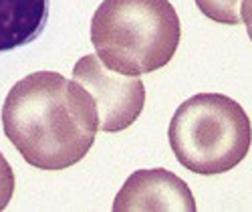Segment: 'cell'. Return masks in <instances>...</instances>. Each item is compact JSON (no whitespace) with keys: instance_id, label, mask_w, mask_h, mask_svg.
Masks as SVG:
<instances>
[{"instance_id":"1","label":"cell","mask_w":252,"mask_h":212,"mask_svg":"<svg viewBox=\"0 0 252 212\" xmlns=\"http://www.w3.org/2000/svg\"><path fill=\"white\" fill-rule=\"evenodd\" d=\"M0 117L4 136L23 160L47 172L79 164L99 130L91 93L57 71H36L16 81Z\"/></svg>"},{"instance_id":"2","label":"cell","mask_w":252,"mask_h":212,"mask_svg":"<svg viewBox=\"0 0 252 212\" xmlns=\"http://www.w3.org/2000/svg\"><path fill=\"white\" fill-rule=\"evenodd\" d=\"M170 0H103L91 18V45L107 69L139 77L170 63L180 47Z\"/></svg>"},{"instance_id":"3","label":"cell","mask_w":252,"mask_h":212,"mask_svg":"<svg viewBox=\"0 0 252 212\" xmlns=\"http://www.w3.org/2000/svg\"><path fill=\"white\" fill-rule=\"evenodd\" d=\"M167 140L176 160L194 174L234 170L248 154L252 125L242 105L222 93H198L172 115Z\"/></svg>"},{"instance_id":"4","label":"cell","mask_w":252,"mask_h":212,"mask_svg":"<svg viewBox=\"0 0 252 212\" xmlns=\"http://www.w3.org/2000/svg\"><path fill=\"white\" fill-rule=\"evenodd\" d=\"M73 79L91 93L101 132L127 130L143 111L145 87L141 79L107 69L97 55L81 57L73 67Z\"/></svg>"},{"instance_id":"5","label":"cell","mask_w":252,"mask_h":212,"mask_svg":"<svg viewBox=\"0 0 252 212\" xmlns=\"http://www.w3.org/2000/svg\"><path fill=\"white\" fill-rule=\"evenodd\" d=\"M190 186L170 170H135L123 182L113 212H196Z\"/></svg>"},{"instance_id":"6","label":"cell","mask_w":252,"mask_h":212,"mask_svg":"<svg viewBox=\"0 0 252 212\" xmlns=\"http://www.w3.org/2000/svg\"><path fill=\"white\" fill-rule=\"evenodd\" d=\"M51 0H0V53L34 42L45 33Z\"/></svg>"},{"instance_id":"7","label":"cell","mask_w":252,"mask_h":212,"mask_svg":"<svg viewBox=\"0 0 252 212\" xmlns=\"http://www.w3.org/2000/svg\"><path fill=\"white\" fill-rule=\"evenodd\" d=\"M204 16L220 25H240L242 0H194Z\"/></svg>"},{"instance_id":"8","label":"cell","mask_w":252,"mask_h":212,"mask_svg":"<svg viewBox=\"0 0 252 212\" xmlns=\"http://www.w3.org/2000/svg\"><path fill=\"white\" fill-rule=\"evenodd\" d=\"M14 188H16V178H14V170L4 158V154L0 152V212H2L8 202L14 196Z\"/></svg>"},{"instance_id":"9","label":"cell","mask_w":252,"mask_h":212,"mask_svg":"<svg viewBox=\"0 0 252 212\" xmlns=\"http://www.w3.org/2000/svg\"><path fill=\"white\" fill-rule=\"evenodd\" d=\"M240 23L246 25V33L252 40V0H242L240 6Z\"/></svg>"}]
</instances>
